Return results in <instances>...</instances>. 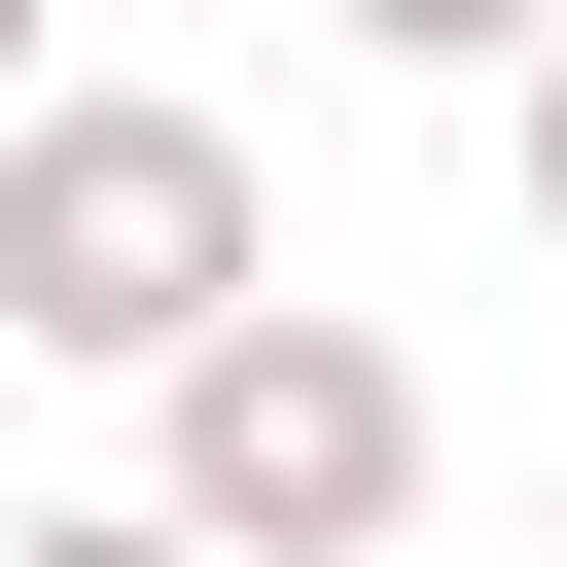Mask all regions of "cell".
I'll use <instances>...</instances> for the list:
<instances>
[{
    "mask_svg": "<svg viewBox=\"0 0 567 567\" xmlns=\"http://www.w3.org/2000/svg\"><path fill=\"white\" fill-rule=\"evenodd\" d=\"M0 567H213V532H142V496H35V532H0Z\"/></svg>",
    "mask_w": 567,
    "mask_h": 567,
    "instance_id": "cell-5",
    "label": "cell"
},
{
    "mask_svg": "<svg viewBox=\"0 0 567 567\" xmlns=\"http://www.w3.org/2000/svg\"><path fill=\"white\" fill-rule=\"evenodd\" d=\"M142 532H213V567H425V354L319 319V284H248L213 354H142Z\"/></svg>",
    "mask_w": 567,
    "mask_h": 567,
    "instance_id": "cell-2",
    "label": "cell"
},
{
    "mask_svg": "<svg viewBox=\"0 0 567 567\" xmlns=\"http://www.w3.org/2000/svg\"><path fill=\"white\" fill-rule=\"evenodd\" d=\"M496 213H532V248H567V35H532V71H496Z\"/></svg>",
    "mask_w": 567,
    "mask_h": 567,
    "instance_id": "cell-4",
    "label": "cell"
},
{
    "mask_svg": "<svg viewBox=\"0 0 567 567\" xmlns=\"http://www.w3.org/2000/svg\"><path fill=\"white\" fill-rule=\"evenodd\" d=\"M35 71H71V0H0V106H35Z\"/></svg>",
    "mask_w": 567,
    "mask_h": 567,
    "instance_id": "cell-6",
    "label": "cell"
},
{
    "mask_svg": "<svg viewBox=\"0 0 567 567\" xmlns=\"http://www.w3.org/2000/svg\"><path fill=\"white\" fill-rule=\"evenodd\" d=\"M248 284H284L248 106H177V71H35V106H0V354L142 390V354H213Z\"/></svg>",
    "mask_w": 567,
    "mask_h": 567,
    "instance_id": "cell-1",
    "label": "cell"
},
{
    "mask_svg": "<svg viewBox=\"0 0 567 567\" xmlns=\"http://www.w3.org/2000/svg\"><path fill=\"white\" fill-rule=\"evenodd\" d=\"M319 35H354V71H461V106H496V71L567 35V0H319Z\"/></svg>",
    "mask_w": 567,
    "mask_h": 567,
    "instance_id": "cell-3",
    "label": "cell"
}]
</instances>
